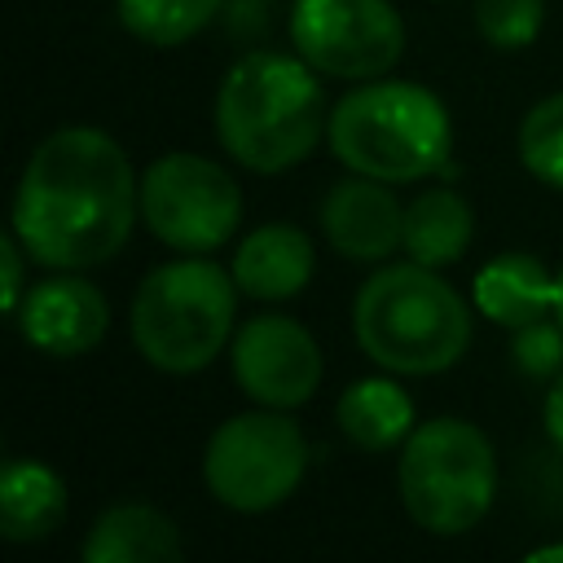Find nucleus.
<instances>
[{
    "mask_svg": "<svg viewBox=\"0 0 563 563\" xmlns=\"http://www.w3.org/2000/svg\"><path fill=\"white\" fill-rule=\"evenodd\" d=\"M141 207L123 145L101 128L48 132L18 180L13 233L44 268H92L119 255Z\"/></svg>",
    "mask_w": 563,
    "mask_h": 563,
    "instance_id": "1",
    "label": "nucleus"
},
{
    "mask_svg": "<svg viewBox=\"0 0 563 563\" xmlns=\"http://www.w3.org/2000/svg\"><path fill=\"white\" fill-rule=\"evenodd\" d=\"M325 97L303 57L246 53L216 92V136L251 172H286L303 163L325 132Z\"/></svg>",
    "mask_w": 563,
    "mask_h": 563,
    "instance_id": "2",
    "label": "nucleus"
},
{
    "mask_svg": "<svg viewBox=\"0 0 563 563\" xmlns=\"http://www.w3.org/2000/svg\"><path fill=\"white\" fill-rule=\"evenodd\" d=\"M330 150L347 172L409 185L449 172L453 123L444 101L409 79H361L325 123Z\"/></svg>",
    "mask_w": 563,
    "mask_h": 563,
    "instance_id": "3",
    "label": "nucleus"
},
{
    "mask_svg": "<svg viewBox=\"0 0 563 563\" xmlns=\"http://www.w3.org/2000/svg\"><path fill=\"white\" fill-rule=\"evenodd\" d=\"M352 330L374 365L391 374H440L462 361L471 343V312L435 268L409 260L361 282Z\"/></svg>",
    "mask_w": 563,
    "mask_h": 563,
    "instance_id": "4",
    "label": "nucleus"
},
{
    "mask_svg": "<svg viewBox=\"0 0 563 563\" xmlns=\"http://www.w3.org/2000/svg\"><path fill=\"white\" fill-rule=\"evenodd\" d=\"M238 282L216 260L185 255L158 264L132 295V343L163 374H198L233 339Z\"/></svg>",
    "mask_w": 563,
    "mask_h": 563,
    "instance_id": "5",
    "label": "nucleus"
},
{
    "mask_svg": "<svg viewBox=\"0 0 563 563\" xmlns=\"http://www.w3.org/2000/svg\"><path fill=\"white\" fill-rule=\"evenodd\" d=\"M396 484L418 528L435 537L471 532L497 493L493 440L466 418H427L400 449Z\"/></svg>",
    "mask_w": 563,
    "mask_h": 563,
    "instance_id": "6",
    "label": "nucleus"
},
{
    "mask_svg": "<svg viewBox=\"0 0 563 563\" xmlns=\"http://www.w3.org/2000/svg\"><path fill=\"white\" fill-rule=\"evenodd\" d=\"M308 471V440L282 409H255L224 418L202 453V479L229 510L260 515L282 506Z\"/></svg>",
    "mask_w": 563,
    "mask_h": 563,
    "instance_id": "7",
    "label": "nucleus"
},
{
    "mask_svg": "<svg viewBox=\"0 0 563 563\" xmlns=\"http://www.w3.org/2000/svg\"><path fill=\"white\" fill-rule=\"evenodd\" d=\"M141 220L163 246L207 255L238 233L242 189L202 154H163L141 176Z\"/></svg>",
    "mask_w": 563,
    "mask_h": 563,
    "instance_id": "8",
    "label": "nucleus"
},
{
    "mask_svg": "<svg viewBox=\"0 0 563 563\" xmlns=\"http://www.w3.org/2000/svg\"><path fill=\"white\" fill-rule=\"evenodd\" d=\"M295 53L334 79H378L405 53V22L387 0H295Z\"/></svg>",
    "mask_w": 563,
    "mask_h": 563,
    "instance_id": "9",
    "label": "nucleus"
},
{
    "mask_svg": "<svg viewBox=\"0 0 563 563\" xmlns=\"http://www.w3.org/2000/svg\"><path fill=\"white\" fill-rule=\"evenodd\" d=\"M229 361H233L238 387L268 409H295L321 383L317 339L295 317H282V312L246 317L229 339Z\"/></svg>",
    "mask_w": 563,
    "mask_h": 563,
    "instance_id": "10",
    "label": "nucleus"
},
{
    "mask_svg": "<svg viewBox=\"0 0 563 563\" xmlns=\"http://www.w3.org/2000/svg\"><path fill=\"white\" fill-rule=\"evenodd\" d=\"M22 339L44 356H84L92 352L110 330V303L106 295L79 277L75 268H57L44 282H31L18 312H13Z\"/></svg>",
    "mask_w": 563,
    "mask_h": 563,
    "instance_id": "11",
    "label": "nucleus"
},
{
    "mask_svg": "<svg viewBox=\"0 0 563 563\" xmlns=\"http://www.w3.org/2000/svg\"><path fill=\"white\" fill-rule=\"evenodd\" d=\"M321 233L343 260H387L405 242V207L391 198L387 180L343 176L321 198Z\"/></svg>",
    "mask_w": 563,
    "mask_h": 563,
    "instance_id": "12",
    "label": "nucleus"
},
{
    "mask_svg": "<svg viewBox=\"0 0 563 563\" xmlns=\"http://www.w3.org/2000/svg\"><path fill=\"white\" fill-rule=\"evenodd\" d=\"M312 238L295 224H260L233 251V282L251 299H290L312 282Z\"/></svg>",
    "mask_w": 563,
    "mask_h": 563,
    "instance_id": "13",
    "label": "nucleus"
},
{
    "mask_svg": "<svg viewBox=\"0 0 563 563\" xmlns=\"http://www.w3.org/2000/svg\"><path fill=\"white\" fill-rule=\"evenodd\" d=\"M475 308L488 321L519 330V325L554 312V277L545 273V264L537 255L506 251L475 273Z\"/></svg>",
    "mask_w": 563,
    "mask_h": 563,
    "instance_id": "14",
    "label": "nucleus"
},
{
    "mask_svg": "<svg viewBox=\"0 0 563 563\" xmlns=\"http://www.w3.org/2000/svg\"><path fill=\"white\" fill-rule=\"evenodd\" d=\"M176 554H180L176 523L163 510L141 506V501L101 510L84 537L88 563H167Z\"/></svg>",
    "mask_w": 563,
    "mask_h": 563,
    "instance_id": "15",
    "label": "nucleus"
},
{
    "mask_svg": "<svg viewBox=\"0 0 563 563\" xmlns=\"http://www.w3.org/2000/svg\"><path fill=\"white\" fill-rule=\"evenodd\" d=\"M66 519V479L35 462L13 457L0 479V532L9 541H44Z\"/></svg>",
    "mask_w": 563,
    "mask_h": 563,
    "instance_id": "16",
    "label": "nucleus"
},
{
    "mask_svg": "<svg viewBox=\"0 0 563 563\" xmlns=\"http://www.w3.org/2000/svg\"><path fill=\"white\" fill-rule=\"evenodd\" d=\"M334 422L356 449L387 453V449L409 440L413 400L391 378H356L352 387H343V396L334 405Z\"/></svg>",
    "mask_w": 563,
    "mask_h": 563,
    "instance_id": "17",
    "label": "nucleus"
},
{
    "mask_svg": "<svg viewBox=\"0 0 563 563\" xmlns=\"http://www.w3.org/2000/svg\"><path fill=\"white\" fill-rule=\"evenodd\" d=\"M471 233H475V220H471L466 198L440 185V189H422L405 207V242L400 246L409 251V260H418L427 268H444L466 255Z\"/></svg>",
    "mask_w": 563,
    "mask_h": 563,
    "instance_id": "18",
    "label": "nucleus"
},
{
    "mask_svg": "<svg viewBox=\"0 0 563 563\" xmlns=\"http://www.w3.org/2000/svg\"><path fill=\"white\" fill-rule=\"evenodd\" d=\"M220 0H114V13L128 35L154 48H176L194 40L211 18Z\"/></svg>",
    "mask_w": 563,
    "mask_h": 563,
    "instance_id": "19",
    "label": "nucleus"
},
{
    "mask_svg": "<svg viewBox=\"0 0 563 563\" xmlns=\"http://www.w3.org/2000/svg\"><path fill=\"white\" fill-rule=\"evenodd\" d=\"M519 158L541 185L563 189V92L541 97L523 114V123H519Z\"/></svg>",
    "mask_w": 563,
    "mask_h": 563,
    "instance_id": "20",
    "label": "nucleus"
},
{
    "mask_svg": "<svg viewBox=\"0 0 563 563\" xmlns=\"http://www.w3.org/2000/svg\"><path fill=\"white\" fill-rule=\"evenodd\" d=\"M545 0H475V31L493 48H528L541 35Z\"/></svg>",
    "mask_w": 563,
    "mask_h": 563,
    "instance_id": "21",
    "label": "nucleus"
},
{
    "mask_svg": "<svg viewBox=\"0 0 563 563\" xmlns=\"http://www.w3.org/2000/svg\"><path fill=\"white\" fill-rule=\"evenodd\" d=\"M510 361L523 378H537V383H554L563 374V325L559 321H528L515 330L510 339Z\"/></svg>",
    "mask_w": 563,
    "mask_h": 563,
    "instance_id": "22",
    "label": "nucleus"
},
{
    "mask_svg": "<svg viewBox=\"0 0 563 563\" xmlns=\"http://www.w3.org/2000/svg\"><path fill=\"white\" fill-rule=\"evenodd\" d=\"M22 238L18 233H9V238H0V264H4V282H0V299H4V312L13 317L18 312V303H22V295H26V268H22Z\"/></svg>",
    "mask_w": 563,
    "mask_h": 563,
    "instance_id": "23",
    "label": "nucleus"
},
{
    "mask_svg": "<svg viewBox=\"0 0 563 563\" xmlns=\"http://www.w3.org/2000/svg\"><path fill=\"white\" fill-rule=\"evenodd\" d=\"M541 418H545V435H550V444H554V449L563 453V374H559V378L550 383Z\"/></svg>",
    "mask_w": 563,
    "mask_h": 563,
    "instance_id": "24",
    "label": "nucleus"
},
{
    "mask_svg": "<svg viewBox=\"0 0 563 563\" xmlns=\"http://www.w3.org/2000/svg\"><path fill=\"white\" fill-rule=\"evenodd\" d=\"M541 559H563V541H554V545H537V550H528V563H541Z\"/></svg>",
    "mask_w": 563,
    "mask_h": 563,
    "instance_id": "25",
    "label": "nucleus"
},
{
    "mask_svg": "<svg viewBox=\"0 0 563 563\" xmlns=\"http://www.w3.org/2000/svg\"><path fill=\"white\" fill-rule=\"evenodd\" d=\"M554 321L563 325V268L554 273Z\"/></svg>",
    "mask_w": 563,
    "mask_h": 563,
    "instance_id": "26",
    "label": "nucleus"
}]
</instances>
